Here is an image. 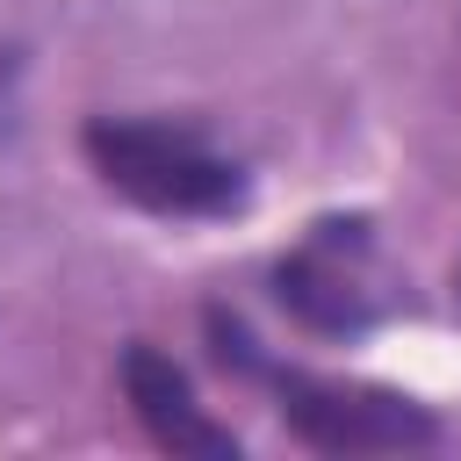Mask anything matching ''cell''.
<instances>
[{
    "mask_svg": "<svg viewBox=\"0 0 461 461\" xmlns=\"http://www.w3.org/2000/svg\"><path fill=\"white\" fill-rule=\"evenodd\" d=\"M86 166L137 209L151 216H230L245 202V166L223 158L202 130L187 122H151V115H94L79 130Z\"/></svg>",
    "mask_w": 461,
    "mask_h": 461,
    "instance_id": "cell-1",
    "label": "cell"
},
{
    "mask_svg": "<svg viewBox=\"0 0 461 461\" xmlns=\"http://www.w3.org/2000/svg\"><path fill=\"white\" fill-rule=\"evenodd\" d=\"M274 389V418L310 447V454H411L439 439V418L425 403H411L403 389H375V382H331V375H303V367H252Z\"/></svg>",
    "mask_w": 461,
    "mask_h": 461,
    "instance_id": "cell-2",
    "label": "cell"
},
{
    "mask_svg": "<svg viewBox=\"0 0 461 461\" xmlns=\"http://www.w3.org/2000/svg\"><path fill=\"white\" fill-rule=\"evenodd\" d=\"M274 295H281V310H288L303 331L360 339V331L382 317L367 223H360V216H324V223H310V238L274 259Z\"/></svg>",
    "mask_w": 461,
    "mask_h": 461,
    "instance_id": "cell-3",
    "label": "cell"
},
{
    "mask_svg": "<svg viewBox=\"0 0 461 461\" xmlns=\"http://www.w3.org/2000/svg\"><path fill=\"white\" fill-rule=\"evenodd\" d=\"M115 375H122V396H130L137 425L151 432V447H166V454H194V461H238V432L216 425V418L194 403V382L180 375L173 353L130 339L122 360H115Z\"/></svg>",
    "mask_w": 461,
    "mask_h": 461,
    "instance_id": "cell-4",
    "label": "cell"
},
{
    "mask_svg": "<svg viewBox=\"0 0 461 461\" xmlns=\"http://www.w3.org/2000/svg\"><path fill=\"white\" fill-rule=\"evenodd\" d=\"M14 108H22V50L0 43V130H14Z\"/></svg>",
    "mask_w": 461,
    "mask_h": 461,
    "instance_id": "cell-5",
    "label": "cell"
},
{
    "mask_svg": "<svg viewBox=\"0 0 461 461\" xmlns=\"http://www.w3.org/2000/svg\"><path fill=\"white\" fill-rule=\"evenodd\" d=\"M454 288H461V274H454Z\"/></svg>",
    "mask_w": 461,
    "mask_h": 461,
    "instance_id": "cell-6",
    "label": "cell"
}]
</instances>
